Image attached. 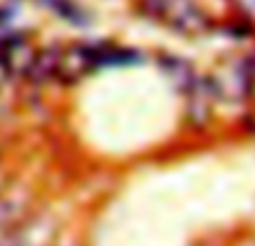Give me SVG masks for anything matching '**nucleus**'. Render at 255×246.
Here are the masks:
<instances>
[{"label":"nucleus","instance_id":"5","mask_svg":"<svg viewBox=\"0 0 255 246\" xmlns=\"http://www.w3.org/2000/svg\"><path fill=\"white\" fill-rule=\"evenodd\" d=\"M161 67L166 70V74L170 76V81H175L177 88L184 90V92H188V90L193 88V83L197 81V76H195V72H193V67H190V63H186L184 58L163 56V58H161Z\"/></svg>","mask_w":255,"mask_h":246},{"label":"nucleus","instance_id":"2","mask_svg":"<svg viewBox=\"0 0 255 246\" xmlns=\"http://www.w3.org/2000/svg\"><path fill=\"white\" fill-rule=\"evenodd\" d=\"M213 97L229 103H240L247 99L255 88V70L249 61H231L208 79Z\"/></svg>","mask_w":255,"mask_h":246},{"label":"nucleus","instance_id":"7","mask_svg":"<svg viewBox=\"0 0 255 246\" xmlns=\"http://www.w3.org/2000/svg\"><path fill=\"white\" fill-rule=\"evenodd\" d=\"M251 2H255V0H251Z\"/></svg>","mask_w":255,"mask_h":246},{"label":"nucleus","instance_id":"3","mask_svg":"<svg viewBox=\"0 0 255 246\" xmlns=\"http://www.w3.org/2000/svg\"><path fill=\"white\" fill-rule=\"evenodd\" d=\"M103 47L99 45H72V47H61V56H58L56 74L54 79L65 81V83H74L76 79L85 76L92 67H97L101 63Z\"/></svg>","mask_w":255,"mask_h":246},{"label":"nucleus","instance_id":"6","mask_svg":"<svg viewBox=\"0 0 255 246\" xmlns=\"http://www.w3.org/2000/svg\"><path fill=\"white\" fill-rule=\"evenodd\" d=\"M45 2L49 4V7L54 9V11H58L61 16H65V18H70L72 22H76V25H85V16H83V11H81L79 7H76L72 0H45Z\"/></svg>","mask_w":255,"mask_h":246},{"label":"nucleus","instance_id":"1","mask_svg":"<svg viewBox=\"0 0 255 246\" xmlns=\"http://www.w3.org/2000/svg\"><path fill=\"white\" fill-rule=\"evenodd\" d=\"M145 11L163 25L186 36L202 34L208 27V18L195 0H143Z\"/></svg>","mask_w":255,"mask_h":246},{"label":"nucleus","instance_id":"4","mask_svg":"<svg viewBox=\"0 0 255 246\" xmlns=\"http://www.w3.org/2000/svg\"><path fill=\"white\" fill-rule=\"evenodd\" d=\"M188 117L195 125H204L211 117V101L213 97V90L208 81H195L193 88L188 90Z\"/></svg>","mask_w":255,"mask_h":246}]
</instances>
